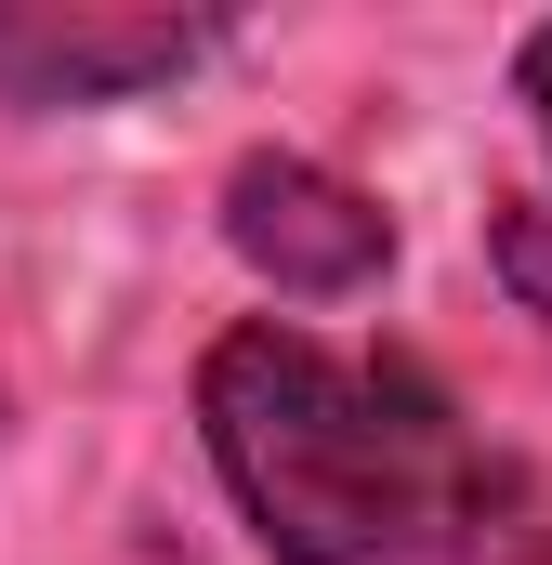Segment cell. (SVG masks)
<instances>
[{"mask_svg":"<svg viewBox=\"0 0 552 565\" xmlns=\"http://www.w3.org/2000/svg\"><path fill=\"white\" fill-rule=\"evenodd\" d=\"M198 447L276 565H552V473L395 342L237 316L198 355Z\"/></svg>","mask_w":552,"mask_h":565,"instance_id":"1","label":"cell"},{"mask_svg":"<svg viewBox=\"0 0 552 565\" xmlns=\"http://www.w3.org/2000/svg\"><path fill=\"white\" fill-rule=\"evenodd\" d=\"M198 53H224L211 13H132V0H0V106L13 119H79V106H132L158 79H184Z\"/></svg>","mask_w":552,"mask_h":565,"instance_id":"2","label":"cell"},{"mask_svg":"<svg viewBox=\"0 0 552 565\" xmlns=\"http://www.w3.org/2000/svg\"><path fill=\"white\" fill-rule=\"evenodd\" d=\"M224 250L264 289H289V302H342V289H369L395 264V211L369 184H342L329 158L264 145V158L224 171Z\"/></svg>","mask_w":552,"mask_h":565,"instance_id":"3","label":"cell"},{"mask_svg":"<svg viewBox=\"0 0 552 565\" xmlns=\"http://www.w3.org/2000/svg\"><path fill=\"white\" fill-rule=\"evenodd\" d=\"M487 264H500V289L527 316H552V198H500L487 211Z\"/></svg>","mask_w":552,"mask_h":565,"instance_id":"4","label":"cell"},{"mask_svg":"<svg viewBox=\"0 0 552 565\" xmlns=\"http://www.w3.org/2000/svg\"><path fill=\"white\" fill-rule=\"evenodd\" d=\"M513 106H527V132L552 158V26H527V53H513Z\"/></svg>","mask_w":552,"mask_h":565,"instance_id":"5","label":"cell"}]
</instances>
